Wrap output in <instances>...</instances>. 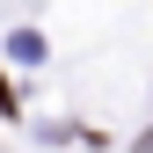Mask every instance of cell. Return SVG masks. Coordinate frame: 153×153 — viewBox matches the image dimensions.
<instances>
[{
  "label": "cell",
  "mask_w": 153,
  "mask_h": 153,
  "mask_svg": "<svg viewBox=\"0 0 153 153\" xmlns=\"http://www.w3.org/2000/svg\"><path fill=\"white\" fill-rule=\"evenodd\" d=\"M7 109H15V95H7V80H0V117H7Z\"/></svg>",
  "instance_id": "cell-1"
}]
</instances>
